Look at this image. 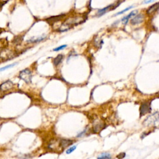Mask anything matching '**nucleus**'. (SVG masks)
<instances>
[{"mask_svg":"<svg viewBox=\"0 0 159 159\" xmlns=\"http://www.w3.org/2000/svg\"><path fill=\"white\" fill-rule=\"evenodd\" d=\"M19 78L24 80L26 83H31L32 80V73L27 68L23 70L19 73Z\"/></svg>","mask_w":159,"mask_h":159,"instance_id":"nucleus-1","label":"nucleus"},{"mask_svg":"<svg viewBox=\"0 0 159 159\" xmlns=\"http://www.w3.org/2000/svg\"><path fill=\"white\" fill-rule=\"evenodd\" d=\"M151 111V108H150V103L149 102H145L143 103L140 106V116H142L147 113H150Z\"/></svg>","mask_w":159,"mask_h":159,"instance_id":"nucleus-2","label":"nucleus"},{"mask_svg":"<svg viewBox=\"0 0 159 159\" xmlns=\"http://www.w3.org/2000/svg\"><path fill=\"white\" fill-rule=\"evenodd\" d=\"M144 16L142 14H139L135 16L134 17L131 19V22L132 25H137L140 24L144 21Z\"/></svg>","mask_w":159,"mask_h":159,"instance_id":"nucleus-3","label":"nucleus"},{"mask_svg":"<svg viewBox=\"0 0 159 159\" xmlns=\"http://www.w3.org/2000/svg\"><path fill=\"white\" fill-rule=\"evenodd\" d=\"M13 87V83L11 81L8 80L5 81L4 83L1 85L0 86V90L2 91H6L8 90H9Z\"/></svg>","mask_w":159,"mask_h":159,"instance_id":"nucleus-4","label":"nucleus"},{"mask_svg":"<svg viewBox=\"0 0 159 159\" xmlns=\"http://www.w3.org/2000/svg\"><path fill=\"white\" fill-rule=\"evenodd\" d=\"M137 12H138L137 10H135L134 11H132V12L130 14H129V15H127V16L124 17V18L122 19V21L123 22V24H126V23L128 22L129 19H130V18H131L132 17H133V16L136 15L137 14Z\"/></svg>","mask_w":159,"mask_h":159,"instance_id":"nucleus-5","label":"nucleus"},{"mask_svg":"<svg viewBox=\"0 0 159 159\" xmlns=\"http://www.w3.org/2000/svg\"><path fill=\"white\" fill-rule=\"evenodd\" d=\"M73 144V141L68 139H61L60 140V146L62 148H65V147L72 145Z\"/></svg>","mask_w":159,"mask_h":159,"instance_id":"nucleus-6","label":"nucleus"},{"mask_svg":"<svg viewBox=\"0 0 159 159\" xmlns=\"http://www.w3.org/2000/svg\"><path fill=\"white\" fill-rule=\"evenodd\" d=\"M158 6H159V3H157L155 4L152 5V6H150L148 9L147 11V14H151L152 13H154L155 11H157L158 8Z\"/></svg>","mask_w":159,"mask_h":159,"instance_id":"nucleus-7","label":"nucleus"},{"mask_svg":"<svg viewBox=\"0 0 159 159\" xmlns=\"http://www.w3.org/2000/svg\"><path fill=\"white\" fill-rule=\"evenodd\" d=\"M63 55L60 54V55H58L56 58H54V63L55 66H57L58 64H60L62 62V61L63 60Z\"/></svg>","mask_w":159,"mask_h":159,"instance_id":"nucleus-8","label":"nucleus"},{"mask_svg":"<svg viewBox=\"0 0 159 159\" xmlns=\"http://www.w3.org/2000/svg\"><path fill=\"white\" fill-rule=\"evenodd\" d=\"M98 159H112V157L109 153H103L98 157Z\"/></svg>","mask_w":159,"mask_h":159,"instance_id":"nucleus-9","label":"nucleus"},{"mask_svg":"<svg viewBox=\"0 0 159 159\" xmlns=\"http://www.w3.org/2000/svg\"><path fill=\"white\" fill-rule=\"evenodd\" d=\"M45 37H37V38H32L31 39H29V40H27V42H29V43H34V42H40V41L42 40Z\"/></svg>","mask_w":159,"mask_h":159,"instance_id":"nucleus-10","label":"nucleus"},{"mask_svg":"<svg viewBox=\"0 0 159 159\" xmlns=\"http://www.w3.org/2000/svg\"><path fill=\"white\" fill-rule=\"evenodd\" d=\"M111 6H108L106 8H104V9H100L98 11V12L97 13V15L98 16H102L103 14H104V13H106V12L108 11V9Z\"/></svg>","mask_w":159,"mask_h":159,"instance_id":"nucleus-11","label":"nucleus"},{"mask_svg":"<svg viewBox=\"0 0 159 159\" xmlns=\"http://www.w3.org/2000/svg\"><path fill=\"white\" fill-rule=\"evenodd\" d=\"M16 65H17V63H12V64H10V65H8L7 66H5L4 67H2V68H0V72H3V71H4V70H7V69H9L10 68H12L13 67H14Z\"/></svg>","mask_w":159,"mask_h":159,"instance_id":"nucleus-12","label":"nucleus"},{"mask_svg":"<svg viewBox=\"0 0 159 159\" xmlns=\"http://www.w3.org/2000/svg\"><path fill=\"white\" fill-rule=\"evenodd\" d=\"M132 8H133V6H129V7L127 8L126 9H124V10H122V11H120V12H119V13H116V14H114V16H117V15H119V14H123L124 13H125V12H126V11H127L128 10H129V9H132Z\"/></svg>","mask_w":159,"mask_h":159,"instance_id":"nucleus-13","label":"nucleus"},{"mask_svg":"<svg viewBox=\"0 0 159 159\" xmlns=\"http://www.w3.org/2000/svg\"><path fill=\"white\" fill-rule=\"evenodd\" d=\"M76 148V146L75 145V146H73L72 147H70V149H67V150L66 151V153H67V154H71L72 152H73Z\"/></svg>","mask_w":159,"mask_h":159,"instance_id":"nucleus-14","label":"nucleus"},{"mask_svg":"<svg viewBox=\"0 0 159 159\" xmlns=\"http://www.w3.org/2000/svg\"><path fill=\"white\" fill-rule=\"evenodd\" d=\"M67 47V45H61L60 47H58L55 48L54 49V51H58V50H62V49H64L65 48Z\"/></svg>","mask_w":159,"mask_h":159,"instance_id":"nucleus-15","label":"nucleus"},{"mask_svg":"<svg viewBox=\"0 0 159 159\" xmlns=\"http://www.w3.org/2000/svg\"><path fill=\"white\" fill-rule=\"evenodd\" d=\"M125 156H126L125 153H121V154L117 155V158L118 159H122L124 157H125Z\"/></svg>","mask_w":159,"mask_h":159,"instance_id":"nucleus-16","label":"nucleus"},{"mask_svg":"<svg viewBox=\"0 0 159 159\" xmlns=\"http://www.w3.org/2000/svg\"><path fill=\"white\" fill-rule=\"evenodd\" d=\"M155 0H144V1H143V3L144 4H148V3H150L152 1H154Z\"/></svg>","mask_w":159,"mask_h":159,"instance_id":"nucleus-17","label":"nucleus"}]
</instances>
